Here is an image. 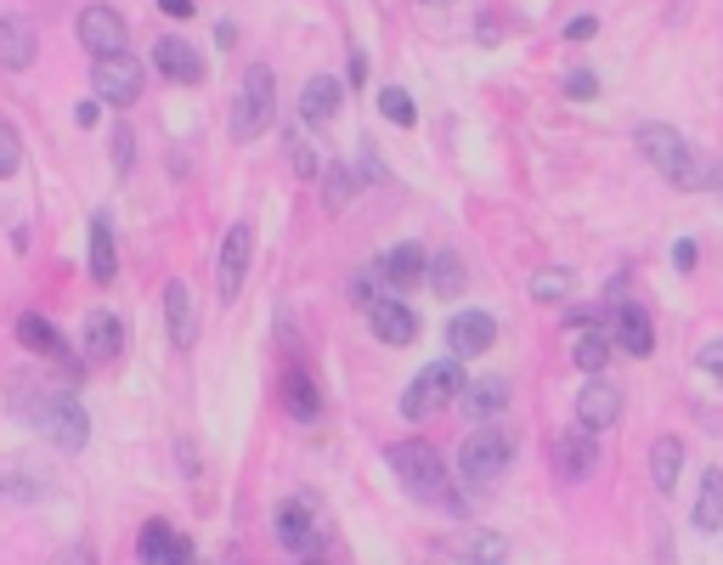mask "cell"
Masks as SVG:
<instances>
[{
    "instance_id": "obj_24",
    "label": "cell",
    "mask_w": 723,
    "mask_h": 565,
    "mask_svg": "<svg viewBox=\"0 0 723 565\" xmlns=\"http://www.w3.org/2000/svg\"><path fill=\"white\" fill-rule=\"evenodd\" d=\"M311 537H317L311 509H306V503H283V509H277V543H283L288 554H306Z\"/></svg>"
},
{
    "instance_id": "obj_10",
    "label": "cell",
    "mask_w": 723,
    "mask_h": 565,
    "mask_svg": "<svg viewBox=\"0 0 723 565\" xmlns=\"http://www.w3.org/2000/svg\"><path fill=\"white\" fill-rule=\"evenodd\" d=\"M610 340L628 351V356H650V351H656L650 311H645L639 300H616V311H610Z\"/></svg>"
},
{
    "instance_id": "obj_20",
    "label": "cell",
    "mask_w": 723,
    "mask_h": 565,
    "mask_svg": "<svg viewBox=\"0 0 723 565\" xmlns=\"http://www.w3.org/2000/svg\"><path fill=\"white\" fill-rule=\"evenodd\" d=\"M340 79L333 74H317V79H306V90H300V119L306 125H328L333 114H340Z\"/></svg>"
},
{
    "instance_id": "obj_37",
    "label": "cell",
    "mask_w": 723,
    "mask_h": 565,
    "mask_svg": "<svg viewBox=\"0 0 723 565\" xmlns=\"http://www.w3.org/2000/svg\"><path fill=\"white\" fill-rule=\"evenodd\" d=\"M130 153H136V130L119 125V130H114V170H119V175H130V164H136Z\"/></svg>"
},
{
    "instance_id": "obj_1",
    "label": "cell",
    "mask_w": 723,
    "mask_h": 565,
    "mask_svg": "<svg viewBox=\"0 0 723 565\" xmlns=\"http://www.w3.org/2000/svg\"><path fill=\"white\" fill-rule=\"evenodd\" d=\"M634 148H639L672 186H679V193H701V186L717 175V164L701 159L672 125H639V130H634Z\"/></svg>"
},
{
    "instance_id": "obj_22",
    "label": "cell",
    "mask_w": 723,
    "mask_h": 565,
    "mask_svg": "<svg viewBox=\"0 0 723 565\" xmlns=\"http://www.w3.org/2000/svg\"><path fill=\"white\" fill-rule=\"evenodd\" d=\"M453 554H458L464 565H503V559H509V543H503L498 532L469 526V532H458V537H453Z\"/></svg>"
},
{
    "instance_id": "obj_15",
    "label": "cell",
    "mask_w": 723,
    "mask_h": 565,
    "mask_svg": "<svg viewBox=\"0 0 723 565\" xmlns=\"http://www.w3.org/2000/svg\"><path fill=\"white\" fill-rule=\"evenodd\" d=\"M492 340H498V322H492L487 311H458V317L447 322L453 356H480V351H492Z\"/></svg>"
},
{
    "instance_id": "obj_33",
    "label": "cell",
    "mask_w": 723,
    "mask_h": 565,
    "mask_svg": "<svg viewBox=\"0 0 723 565\" xmlns=\"http://www.w3.org/2000/svg\"><path fill=\"white\" fill-rule=\"evenodd\" d=\"M379 114L391 119V125H413V119H418V108H413V97H407L402 85H384V90H379Z\"/></svg>"
},
{
    "instance_id": "obj_5",
    "label": "cell",
    "mask_w": 723,
    "mask_h": 565,
    "mask_svg": "<svg viewBox=\"0 0 723 565\" xmlns=\"http://www.w3.org/2000/svg\"><path fill=\"white\" fill-rule=\"evenodd\" d=\"M272 114H277V79L266 63L244 68V85L232 97V141H255L272 130Z\"/></svg>"
},
{
    "instance_id": "obj_43",
    "label": "cell",
    "mask_w": 723,
    "mask_h": 565,
    "mask_svg": "<svg viewBox=\"0 0 723 565\" xmlns=\"http://www.w3.org/2000/svg\"><path fill=\"white\" fill-rule=\"evenodd\" d=\"M351 300H357V306H373V300H384V295H373V277L362 271V277H351Z\"/></svg>"
},
{
    "instance_id": "obj_8",
    "label": "cell",
    "mask_w": 723,
    "mask_h": 565,
    "mask_svg": "<svg viewBox=\"0 0 723 565\" xmlns=\"http://www.w3.org/2000/svg\"><path fill=\"white\" fill-rule=\"evenodd\" d=\"M79 45L103 63V57H125V45H130V29L114 7H103V0H91V7H79Z\"/></svg>"
},
{
    "instance_id": "obj_31",
    "label": "cell",
    "mask_w": 723,
    "mask_h": 565,
    "mask_svg": "<svg viewBox=\"0 0 723 565\" xmlns=\"http://www.w3.org/2000/svg\"><path fill=\"white\" fill-rule=\"evenodd\" d=\"M429 289H436L442 300H453V295H464V260H458L453 249H442L436 260H429Z\"/></svg>"
},
{
    "instance_id": "obj_12",
    "label": "cell",
    "mask_w": 723,
    "mask_h": 565,
    "mask_svg": "<svg viewBox=\"0 0 723 565\" xmlns=\"http://www.w3.org/2000/svg\"><path fill=\"white\" fill-rule=\"evenodd\" d=\"M153 68L164 79H181V85H204V57H199V45L181 40V34H164L153 45Z\"/></svg>"
},
{
    "instance_id": "obj_42",
    "label": "cell",
    "mask_w": 723,
    "mask_h": 565,
    "mask_svg": "<svg viewBox=\"0 0 723 565\" xmlns=\"http://www.w3.org/2000/svg\"><path fill=\"white\" fill-rule=\"evenodd\" d=\"M672 266H679V271H695V238H679V244H672Z\"/></svg>"
},
{
    "instance_id": "obj_23",
    "label": "cell",
    "mask_w": 723,
    "mask_h": 565,
    "mask_svg": "<svg viewBox=\"0 0 723 565\" xmlns=\"http://www.w3.org/2000/svg\"><path fill=\"white\" fill-rule=\"evenodd\" d=\"M458 402H464V413H469L475 424H492V418L509 407V380H475Z\"/></svg>"
},
{
    "instance_id": "obj_44",
    "label": "cell",
    "mask_w": 723,
    "mask_h": 565,
    "mask_svg": "<svg viewBox=\"0 0 723 565\" xmlns=\"http://www.w3.org/2000/svg\"><path fill=\"white\" fill-rule=\"evenodd\" d=\"M159 12H164V18H181V23H187V18H192V0H159Z\"/></svg>"
},
{
    "instance_id": "obj_40",
    "label": "cell",
    "mask_w": 723,
    "mask_h": 565,
    "mask_svg": "<svg viewBox=\"0 0 723 565\" xmlns=\"http://www.w3.org/2000/svg\"><path fill=\"white\" fill-rule=\"evenodd\" d=\"M345 199H351V181L345 175H328V210H345Z\"/></svg>"
},
{
    "instance_id": "obj_39",
    "label": "cell",
    "mask_w": 723,
    "mask_h": 565,
    "mask_svg": "<svg viewBox=\"0 0 723 565\" xmlns=\"http://www.w3.org/2000/svg\"><path fill=\"white\" fill-rule=\"evenodd\" d=\"M52 565H96V548H91V543H68Z\"/></svg>"
},
{
    "instance_id": "obj_47",
    "label": "cell",
    "mask_w": 723,
    "mask_h": 565,
    "mask_svg": "<svg viewBox=\"0 0 723 565\" xmlns=\"http://www.w3.org/2000/svg\"><path fill=\"white\" fill-rule=\"evenodd\" d=\"M170 565H192V543H187V537H181V548H176V559H170Z\"/></svg>"
},
{
    "instance_id": "obj_41",
    "label": "cell",
    "mask_w": 723,
    "mask_h": 565,
    "mask_svg": "<svg viewBox=\"0 0 723 565\" xmlns=\"http://www.w3.org/2000/svg\"><path fill=\"white\" fill-rule=\"evenodd\" d=\"M96 119H103V97H85V103L74 108V125H85V130H91Z\"/></svg>"
},
{
    "instance_id": "obj_34",
    "label": "cell",
    "mask_w": 723,
    "mask_h": 565,
    "mask_svg": "<svg viewBox=\"0 0 723 565\" xmlns=\"http://www.w3.org/2000/svg\"><path fill=\"white\" fill-rule=\"evenodd\" d=\"M23 170V136L12 125H0V181Z\"/></svg>"
},
{
    "instance_id": "obj_26",
    "label": "cell",
    "mask_w": 723,
    "mask_h": 565,
    "mask_svg": "<svg viewBox=\"0 0 723 565\" xmlns=\"http://www.w3.org/2000/svg\"><path fill=\"white\" fill-rule=\"evenodd\" d=\"M610 328H576V340H571V362L583 367V373H599L610 362Z\"/></svg>"
},
{
    "instance_id": "obj_27",
    "label": "cell",
    "mask_w": 723,
    "mask_h": 565,
    "mask_svg": "<svg viewBox=\"0 0 723 565\" xmlns=\"http://www.w3.org/2000/svg\"><path fill=\"white\" fill-rule=\"evenodd\" d=\"M283 407L295 413L300 424H311V418L322 413V391L306 380V373H283Z\"/></svg>"
},
{
    "instance_id": "obj_13",
    "label": "cell",
    "mask_w": 723,
    "mask_h": 565,
    "mask_svg": "<svg viewBox=\"0 0 723 565\" xmlns=\"http://www.w3.org/2000/svg\"><path fill=\"white\" fill-rule=\"evenodd\" d=\"M34 45H40L34 18H23V12H7V18H0V68L23 74V68L34 63Z\"/></svg>"
},
{
    "instance_id": "obj_36",
    "label": "cell",
    "mask_w": 723,
    "mask_h": 565,
    "mask_svg": "<svg viewBox=\"0 0 723 565\" xmlns=\"http://www.w3.org/2000/svg\"><path fill=\"white\" fill-rule=\"evenodd\" d=\"M695 367L706 373V380H717V385H723V334H717V340H701V351H695Z\"/></svg>"
},
{
    "instance_id": "obj_7",
    "label": "cell",
    "mask_w": 723,
    "mask_h": 565,
    "mask_svg": "<svg viewBox=\"0 0 723 565\" xmlns=\"http://www.w3.org/2000/svg\"><path fill=\"white\" fill-rule=\"evenodd\" d=\"M249 249H255V226H249V221L226 226L221 255H215V295H221V306H232L237 295H244V277H249Z\"/></svg>"
},
{
    "instance_id": "obj_38",
    "label": "cell",
    "mask_w": 723,
    "mask_h": 565,
    "mask_svg": "<svg viewBox=\"0 0 723 565\" xmlns=\"http://www.w3.org/2000/svg\"><path fill=\"white\" fill-rule=\"evenodd\" d=\"M599 34V18L594 12H576L571 23H565V40H594Z\"/></svg>"
},
{
    "instance_id": "obj_18",
    "label": "cell",
    "mask_w": 723,
    "mask_h": 565,
    "mask_svg": "<svg viewBox=\"0 0 723 565\" xmlns=\"http://www.w3.org/2000/svg\"><path fill=\"white\" fill-rule=\"evenodd\" d=\"M18 340H23V351H34V356H52V362H63L68 373L79 367V362L68 356V345H63V334H57V328H52V322H45L40 311H23V317H18Z\"/></svg>"
},
{
    "instance_id": "obj_4",
    "label": "cell",
    "mask_w": 723,
    "mask_h": 565,
    "mask_svg": "<svg viewBox=\"0 0 723 565\" xmlns=\"http://www.w3.org/2000/svg\"><path fill=\"white\" fill-rule=\"evenodd\" d=\"M469 391V380H464V367H458V356H447V362H429L418 380L402 391V418L407 424H424V418H436L453 396H464Z\"/></svg>"
},
{
    "instance_id": "obj_21",
    "label": "cell",
    "mask_w": 723,
    "mask_h": 565,
    "mask_svg": "<svg viewBox=\"0 0 723 565\" xmlns=\"http://www.w3.org/2000/svg\"><path fill=\"white\" fill-rule=\"evenodd\" d=\"M119 345H125L119 317H114V311H91V317H85V356H91V362H114Z\"/></svg>"
},
{
    "instance_id": "obj_32",
    "label": "cell",
    "mask_w": 723,
    "mask_h": 565,
    "mask_svg": "<svg viewBox=\"0 0 723 565\" xmlns=\"http://www.w3.org/2000/svg\"><path fill=\"white\" fill-rule=\"evenodd\" d=\"M571 282H576V277H571L565 266H543V271L532 277V300H565Z\"/></svg>"
},
{
    "instance_id": "obj_9",
    "label": "cell",
    "mask_w": 723,
    "mask_h": 565,
    "mask_svg": "<svg viewBox=\"0 0 723 565\" xmlns=\"http://www.w3.org/2000/svg\"><path fill=\"white\" fill-rule=\"evenodd\" d=\"M91 85H96V97L114 103V108H136L141 97V85H148V74H141L136 57H103L91 68Z\"/></svg>"
},
{
    "instance_id": "obj_16",
    "label": "cell",
    "mask_w": 723,
    "mask_h": 565,
    "mask_svg": "<svg viewBox=\"0 0 723 565\" xmlns=\"http://www.w3.org/2000/svg\"><path fill=\"white\" fill-rule=\"evenodd\" d=\"M594 463H599V447H594L588 430H565V436L554 441V469H560V481H588Z\"/></svg>"
},
{
    "instance_id": "obj_17",
    "label": "cell",
    "mask_w": 723,
    "mask_h": 565,
    "mask_svg": "<svg viewBox=\"0 0 723 565\" xmlns=\"http://www.w3.org/2000/svg\"><path fill=\"white\" fill-rule=\"evenodd\" d=\"M379 271H384V282H391L396 295H407L418 277H429V249L424 244H396V249H384Z\"/></svg>"
},
{
    "instance_id": "obj_19",
    "label": "cell",
    "mask_w": 723,
    "mask_h": 565,
    "mask_svg": "<svg viewBox=\"0 0 723 565\" xmlns=\"http://www.w3.org/2000/svg\"><path fill=\"white\" fill-rule=\"evenodd\" d=\"M164 322H170V340L187 351L192 340H199V311H192V289L181 277L164 282Z\"/></svg>"
},
{
    "instance_id": "obj_11",
    "label": "cell",
    "mask_w": 723,
    "mask_h": 565,
    "mask_svg": "<svg viewBox=\"0 0 723 565\" xmlns=\"http://www.w3.org/2000/svg\"><path fill=\"white\" fill-rule=\"evenodd\" d=\"M616 418H621V391H616L610 380H594V385H583V396H576V430L599 436V430H610Z\"/></svg>"
},
{
    "instance_id": "obj_28",
    "label": "cell",
    "mask_w": 723,
    "mask_h": 565,
    "mask_svg": "<svg viewBox=\"0 0 723 565\" xmlns=\"http://www.w3.org/2000/svg\"><path fill=\"white\" fill-rule=\"evenodd\" d=\"M679 469H684V447L672 441V436H661V441L650 447V481H656V492L679 487Z\"/></svg>"
},
{
    "instance_id": "obj_29",
    "label": "cell",
    "mask_w": 723,
    "mask_h": 565,
    "mask_svg": "<svg viewBox=\"0 0 723 565\" xmlns=\"http://www.w3.org/2000/svg\"><path fill=\"white\" fill-rule=\"evenodd\" d=\"M119 260H114V232H108V215L91 221V277L96 282H114Z\"/></svg>"
},
{
    "instance_id": "obj_48",
    "label": "cell",
    "mask_w": 723,
    "mask_h": 565,
    "mask_svg": "<svg viewBox=\"0 0 723 565\" xmlns=\"http://www.w3.org/2000/svg\"><path fill=\"white\" fill-rule=\"evenodd\" d=\"M712 181H717V193H723V164H717V175H712Z\"/></svg>"
},
{
    "instance_id": "obj_46",
    "label": "cell",
    "mask_w": 723,
    "mask_h": 565,
    "mask_svg": "<svg viewBox=\"0 0 723 565\" xmlns=\"http://www.w3.org/2000/svg\"><path fill=\"white\" fill-rule=\"evenodd\" d=\"M368 79V57L362 52H351V85H362Z\"/></svg>"
},
{
    "instance_id": "obj_14",
    "label": "cell",
    "mask_w": 723,
    "mask_h": 565,
    "mask_svg": "<svg viewBox=\"0 0 723 565\" xmlns=\"http://www.w3.org/2000/svg\"><path fill=\"white\" fill-rule=\"evenodd\" d=\"M368 322H373V340H384V345H413L418 340V317L407 311V300H373Z\"/></svg>"
},
{
    "instance_id": "obj_30",
    "label": "cell",
    "mask_w": 723,
    "mask_h": 565,
    "mask_svg": "<svg viewBox=\"0 0 723 565\" xmlns=\"http://www.w3.org/2000/svg\"><path fill=\"white\" fill-rule=\"evenodd\" d=\"M176 548H181V537H176L164 521H148V532H141V543H136V559H141V565H170Z\"/></svg>"
},
{
    "instance_id": "obj_6",
    "label": "cell",
    "mask_w": 723,
    "mask_h": 565,
    "mask_svg": "<svg viewBox=\"0 0 723 565\" xmlns=\"http://www.w3.org/2000/svg\"><path fill=\"white\" fill-rule=\"evenodd\" d=\"M509 458H514V436L498 430V424H480V430H469L464 447H458V476L469 487H492L509 469Z\"/></svg>"
},
{
    "instance_id": "obj_35",
    "label": "cell",
    "mask_w": 723,
    "mask_h": 565,
    "mask_svg": "<svg viewBox=\"0 0 723 565\" xmlns=\"http://www.w3.org/2000/svg\"><path fill=\"white\" fill-rule=\"evenodd\" d=\"M560 85H565L571 103H594V97H599V74H594V68H571Z\"/></svg>"
},
{
    "instance_id": "obj_25",
    "label": "cell",
    "mask_w": 723,
    "mask_h": 565,
    "mask_svg": "<svg viewBox=\"0 0 723 565\" xmlns=\"http://www.w3.org/2000/svg\"><path fill=\"white\" fill-rule=\"evenodd\" d=\"M690 521L701 532H717L723 526V469H701V492H695V509H690Z\"/></svg>"
},
{
    "instance_id": "obj_45",
    "label": "cell",
    "mask_w": 723,
    "mask_h": 565,
    "mask_svg": "<svg viewBox=\"0 0 723 565\" xmlns=\"http://www.w3.org/2000/svg\"><path fill=\"white\" fill-rule=\"evenodd\" d=\"M215 45H237V23L221 18V23H215Z\"/></svg>"
},
{
    "instance_id": "obj_2",
    "label": "cell",
    "mask_w": 723,
    "mask_h": 565,
    "mask_svg": "<svg viewBox=\"0 0 723 565\" xmlns=\"http://www.w3.org/2000/svg\"><path fill=\"white\" fill-rule=\"evenodd\" d=\"M18 407L34 418V430H45V441L63 447V452H79L91 441V413L79 407L74 391H45V396H18Z\"/></svg>"
},
{
    "instance_id": "obj_3",
    "label": "cell",
    "mask_w": 723,
    "mask_h": 565,
    "mask_svg": "<svg viewBox=\"0 0 723 565\" xmlns=\"http://www.w3.org/2000/svg\"><path fill=\"white\" fill-rule=\"evenodd\" d=\"M384 458H391V469H396V481H402L407 498H418V503H447L453 498L447 492V463H442V452L429 441H396Z\"/></svg>"
},
{
    "instance_id": "obj_49",
    "label": "cell",
    "mask_w": 723,
    "mask_h": 565,
    "mask_svg": "<svg viewBox=\"0 0 723 565\" xmlns=\"http://www.w3.org/2000/svg\"><path fill=\"white\" fill-rule=\"evenodd\" d=\"M424 7H447V0H424Z\"/></svg>"
}]
</instances>
